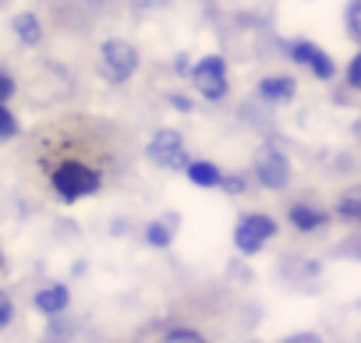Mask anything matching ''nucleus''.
Returning <instances> with one entry per match:
<instances>
[{
  "mask_svg": "<svg viewBox=\"0 0 361 343\" xmlns=\"http://www.w3.org/2000/svg\"><path fill=\"white\" fill-rule=\"evenodd\" d=\"M50 185H54V192H57L64 202H78V199L99 192V174H96L92 166L78 163V159H68V163H61V166L54 170Z\"/></svg>",
  "mask_w": 361,
  "mask_h": 343,
  "instance_id": "nucleus-1",
  "label": "nucleus"
},
{
  "mask_svg": "<svg viewBox=\"0 0 361 343\" xmlns=\"http://www.w3.org/2000/svg\"><path fill=\"white\" fill-rule=\"evenodd\" d=\"M192 82L195 89L206 96V99H224L227 96V61L224 57H202L195 68H192Z\"/></svg>",
  "mask_w": 361,
  "mask_h": 343,
  "instance_id": "nucleus-2",
  "label": "nucleus"
},
{
  "mask_svg": "<svg viewBox=\"0 0 361 343\" xmlns=\"http://www.w3.org/2000/svg\"><path fill=\"white\" fill-rule=\"evenodd\" d=\"M138 68V54L128 39H106L103 43V71L110 82H128Z\"/></svg>",
  "mask_w": 361,
  "mask_h": 343,
  "instance_id": "nucleus-3",
  "label": "nucleus"
},
{
  "mask_svg": "<svg viewBox=\"0 0 361 343\" xmlns=\"http://www.w3.org/2000/svg\"><path fill=\"white\" fill-rule=\"evenodd\" d=\"M269 237H276V223H273L269 216H262V213L245 216V220L238 223V230H234V244H238V251H245V255H255Z\"/></svg>",
  "mask_w": 361,
  "mask_h": 343,
  "instance_id": "nucleus-4",
  "label": "nucleus"
},
{
  "mask_svg": "<svg viewBox=\"0 0 361 343\" xmlns=\"http://www.w3.org/2000/svg\"><path fill=\"white\" fill-rule=\"evenodd\" d=\"M255 174H259V181L266 185V188H287L290 185V163H287V156L283 152H276V149H259V156H255Z\"/></svg>",
  "mask_w": 361,
  "mask_h": 343,
  "instance_id": "nucleus-5",
  "label": "nucleus"
},
{
  "mask_svg": "<svg viewBox=\"0 0 361 343\" xmlns=\"http://www.w3.org/2000/svg\"><path fill=\"white\" fill-rule=\"evenodd\" d=\"M149 159H152V163H159V166H166V170L185 166L188 159H185V145H180V135H177L173 127L156 131V135H152V142H149Z\"/></svg>",
  "mask_w": 361,
  "mask_h": 343,
  "instance_id": "nucleus-6",
  "label": "nucleus"
},
{
  "mask_svg": "<svg viewBox=\"0 0 361 343\" xmlns=\"http://www.w3.org/2000/svg\"><path fill=\"white\" fill-rule=\"evenodd\" d=\"M290 57H294L298 64L312 68V75H315V78H333V75H336L333 61H329L315 43H294V46H290Z\"/></svg>",
  "mask_w": 361,
  "mask_h": 343,
  "instance_id": "nucleus-7",
  "label": "nucleus"
},
{
  "mask_svg": "<svg viewBox=\"0 0 361 343\" xmlns=\"http://www.w3.org/2000/svg\"><path fill=\"white\" fill-rule=\"evenodd\" d=\"M68 287L64 283H54V287H43L39 294H36V308L43 311V315H57V311H64L68 308Z\"/></svg>",
  "mask_w": 361,
  "mask_h": 343,
  "instance_id": "nucleus-8",
  "label": "nucleus"
},
{
  "mask_svg": "<svg viewBox=\"0 0 361 343\" xmlns=\"http://www.w3.org/2000/svg\"><path fill=\"white\" fill-rule=\"evenodd\" d=\"M259 96H266V99H273V103H287V99L294 96V78H287V75L262 78V82H259Z\"/></svg>",
  "mask_w": 361,
  "mask_h": 343,
  "instance_id": "nucleus-9",
  "label": "nucleus"
},
{
  "mask_svg": "<svg viewBox=\"0 0 361 343\" xmlns=\"http://www.w3.org/2000/svg\"><path fill=\"white\" fill-rule=\"evenodd\" d=\"M326 213H319V209H312V206H290V223L301 230V234H312V230H319V227H326Z\"/></svg>",
  "mask_w": 361,
  "mask_h": 343,
  "instance_id": "nucleus-10",
  "label": "nucleus"
},
{
  "mask_svg": "<svg viewBox=\"0 0 361 343\" xmlns=\"http://www.w3.org/2000/svg\"><path fill=\"white\" fill-rule=\"evenodd\" d=\"M185 170H188L192 185H199V188H220V170L213 163L195 159V163H185Z\"/></svg>",
  "mask_w": 361,
  "mask_h": 343,
  "instance_id": "nucleus-11",
  "label": "nucleus"
},
{
  "mask_svg": "<svg viewBox=\"0 0 361 343\" xmlns=\"http://www.w3.org/2000/svg\"><path fill=\"white\" fill-rule=\"evenodd\" d=\"M15 32H18L22 43H29V46H36V43L43 39V29H39L36 15H29V11H22V15L15 18Z\"/></svg>",
  "mask_w": 361,
  "mask_h": 343,
  "instance_id": "nucleus-12",
  "label": "nucleus"
},
{
  "mask_svg": "<svg viewBox=\"0 0 361 343\" xmlns=\"http://www.w3.org/2000/svg\"><path fill=\"white\" fill-rule=\"evenodd\" d=\"M336 213H340L343 220H350V223H354V220H361V195H357V192H347V195L340 199Z\"/></svg>",
  "mask_w": 361,
  "mask_h": 343,
  "instance_id": "nucleus-13",
  "label": "nucleus"
},
{
  "mask_svg": "<svg viewBox=\"0 0 361 343\" xmlns=\"http://www.w3.org/2000/svg\"><path fill=\"white\" fill-rule=\"evenodd\" d=\"M347 32H350V39H361V0L347 4Z\"/></svg>",
  "mask_w": 361,
  "mask_h": 343,
  "instance_id": "nucleus-14",
  "label": "nucleus"
},
{
  "mask_svg": "<svg viewBox=\"0 0 361 343\" xmlns=\"http://www.w3.org/2000/svg\"><path fill=\"white\" fill-rule=\"evenodd\" d=\"M15 135H18V120H15L11 110H4V103H0V142H8Z\"/></svg>",
  "mask_w": 361,
  "mask_h": 343,
  "instance_id": "nucleus-15",
  "label": "nucleus"
},
{
  "mask_svg": "<svg viewBox=\"0 0 361 343\" xmlns=\"http://www.w3.org/2000/svg\"><path fill=\"white\" fill-rule=\"evenodd\" d=\"M145 237H149V244H152V248H166V244H170V230H166L163 223H149Z\"/></svg>",
  "mask_w": 361,
  "mask_h": 343,
  "instance_id": "nucleus-16",
  "label": "nucleus"
},
{
  "mask_svg": "<svg viewBox=\"0 0 361 343\" xmlns=\"http://www.w3.org/2000/svg\"><path fill=\"white\" fill-rule=\"evenodd\" d=\"M347 82H350V89L361 85V57H350V64H347Z\"/></svg>",
  "mask_w": 361,
  "mask_h": 343,
  "instance_id": "nucleus-17",
  "label": "nucleus"
},
{
  "mask_svg": "<svg viewBox=\"0 0 361 343\" xmlns=\"http://www.w3.org/2000/svg\"><path fill=\"white\" fill-rule=\"evenodd\" d=\"M11 315H15V304H11V297H8V294H0V329H4V325L11 322Z\"/></svg>",
  "mask_w": 361,
  "mask_h": 343,
  "instance_id": "nucleus-18",
  "label": "nucleus"
},
{
  "mask_svg": "<svg viewBox=\"0 0 361 343\" xmlns=\"http://www.w3.org/2000/svg\"><path fill=\"white\" fill-rule=\"evenodd\" d=\"M11 96H15V82H11L4 71H0V103H8Z\"/></svg>",
  "mask_w": 361,
  "mask_h": 343,
  "instance_id": "nucleus-19",
  "label": "nucleus"
},
{
  "mask_svg": "<svg viewBox=\"0 0 361 343\" xmlns=\"http://www.w3.org/2000/svg\"><path fill=\"white\" fill-rule=\"evenodd\" d=\"M166 339H199V329H166Z\"/></svg>",
  "mask_w": 361,
  "mask_h": 343,
  "instance_id": "nucleus-20",
  "label": "nucleus"
},
{
  "mask_svg": "<svg viewBox=\"0 0 361 343\" xmlns=\"http://www.w3.org/2000/svg\"><path fill=\"white\" fill-rule=\"evenodd\" d=\"M220 188H227L231 195H238L245 185H241V177H220Z\"/></svg>",
  "mask_w": 361,
  "mask_h": 343,
  "instance_id": "nucleus-21",
  "label": "nucleus"
},
{
  "mask_svg": "<svg viewBox=\"0 0 361 343\" xmlns=\"http://www.w3.org/2000/svg\"><path fill=\"white\" fill-rule=\"evenodd\" d=\"M170 103H173V106H177V110H185V113H188V110H192V103H188V99H185V96H170Z\"/></svg>",
  "mask_w": 361,
  "mask_h": 343,
  "instance_id": "nucleus-22",
  "label": "nucleus"
},
{
  "mask_svg": "<svg viewBox=\"0 0 361 343\" xmlns=\"http://www.w3.org/2000/svg\"><path fill=\"white\" fill-rule=\"evenodd\" d=\"M135 4H138V8H149V4H152V0H135Z\"/></svg>",
  "mask_w": 361,
  "mask_h": 343,
  "instance_id": "nucleus-23",
  "label": "nucleus"
},
{
  "mask_svg": "<svg viewBox=\"0 0 361 343\" xmlns=\"http://www.w3.org/2000/svg\"><path fill=\"white\" fill-rule=\"evenodd\" d=\"M0 269H4V255H0Z\"/></svg>",
  "mask_w": 361,
  "mask_h": 343,
  "instance_id": "nucleus-24",
  "label": "nucleus"
}]
</instances>
